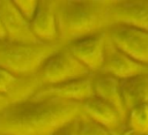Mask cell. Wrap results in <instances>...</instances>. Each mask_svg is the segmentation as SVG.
Returning a JSON list of instances; mask_svg holds the SVG:
<instances>
[{
  "label": "cell",
  "instance_id": "cell-18",
  "mask_svg": "<svg viewBox=\"0 0 148 135\" xmlns=\"http://www.w3.org/2000/svg\"><path fill=\"white\" fill-rule=\"evenodd\" d=\"M13 2L15 5V7L17 8V10L20 12V14L27 21L30 22L36 14V10L38 7V1L30 0V1H13Z\"/></svg>",
  "mask_w": 148,
  "mask_h": 135
},
{
  "label": "cell",
  "instance_id": "cell-11",
  "mask_svg": "<svg viewBox=\"0 0 148 135\" xmlns=\"http://www.w3.org/2000/svg\"><path fill=\"white\" fill-rule=\"evenodd\" d=\"M40 87L36 76L21 77L0 67V95L10 104L30 99Z\"/></svg>",
  "mask_w": 148,
  "mask_h": 135
},
{
  "label": "cell",
  "instance_id": "cell-22",
  "mask_svg": "<svg viewBox=\"0 0 148 135\" xmlns=\"http://www.w3.org/2000/svg\"><path fill=\"white\" fill-rule=\"evenodd\" d=\"M6 36H5V30H3V25H2V21L0 17V40H5Z\"/></svg>",
  "mask_w": 148,
  "mask_h": 135
},
{
  "label": "cell",
  "instance_id": "cell-2",
  "mask_svg": "<svg viewBox=\"0 0 148 135\" xmlns=\"http://www.w3.org/2000/svg\"><path fill=\"white\" fill-rule=\"evenodd\" d=\"M58 35L61 46L112 27L109 18L110 1L53 0Z\"/></svg>",
  "mask_w": 148,
  "mask_h": 135
},
{
  "label": "cell",
  "instance_id": "cell-1",
  "mask_svg": "<svg viewBox=\"0 0 148 135\" xmlns=\"http://www.w3.org/2000/svg\"><path fill=\"white\" fill-rule=\"evenodd\" d=\"M81 103L57 98L27 99L0 111V133L8 135H52L81 115Z\"/></svg>",
  "mask_w": 148,
  "mask_h": 135
},
{
  "label": "cell",
  "instance_id": "cell-15",
  "mask_svg": "<svg viewBox=\"0 0 148 135\" xmlns=\"http://www.w3.org/2000/svg\"><path fill=\"white\" fill-rule=\"evenodd\" d=\"M120 90L127 111L139 104H148V73L120 81Z\"/></svg>",
  "mask_w": 148,
  "mask_h": 135
},
{
  "label": "cell",
  "instance_id": "cell-6",
  "mask_svg": "<svg viewBox=\"0 0 148 135\" xmlns=\"http://www.w3.org/2000/svg\"><path fill=\"white\" fill-rule=\"evenodd\" d=\"M106 31L76 39L65 47L91 73H99L105 52Z\"/></svg>",
  "mask_w": 148,
  "mask_h": 135
},
{
  "label": "cell",
  "instance_id": "cell-17",
  "mask_svg": "<svg viewBox=\"0 0 148 135\" xmlns=\"http://www.w3.org/2000/svg\"><path fill=\"white\" fill-rule=\"evenodd\" d=\"M77 135H112L109 129L92 121L88 117L81 115L77 118Z\"/></svg>",
  "mask_w": 148,
  "mask_h": 135
},
{
  "label": "cell",
  "instance_id": "cell-8",
  "mask_svg": "<svg viewBox=\"0 0 148 135\" xmlns=\"http://www.w3.org/2000/svg\"><path fill=\"white\" fill-rule=\"evenodd\" d=\"M109 18L112 25H127L148 31V1L111 0Z\"/></svg>",
  "mask_w": 148,
  "mask_h": 135
},
{
  "label": "cell",
  "instance_id": "cell-12",
  "mask_svg": "<svg viewBox=\"0 0 148 135\" xmlns=\"http://www.w3.org/2000/svg\"><path fill=\"white\" fill-rule=\"evenodd\" d=\"M30 27L34 36L37 38L38 42L47 44L59 43L53 0L38 1V7L35 16L30 21Z\"/></svg>",
  "mask_w": 148,
  "mask_h": 135
},
{
  "label": "cell",
  "instance_id": "cell-16",
  "mask_svg": "<svg viewBox=\"0 0 148 135\" xmlns=\"http://www.w3.org/2000/svg\"><path fill=\"white\" fill-rule=\"evenodd\" d=\"M125 127L133 134L148 135V104H139L130 108Z\"/></svg>",
  "mask_w": 148,
  "mask_h": 135
},
{
  "label": "cell",
  "instance_id": "cell-13",
  "mask_svg": "<svg viewBox=\"0 0 148 135\" xmlns=\"http://www.w3.org/2000/svg\"><path fill=\"white\" fill-rule=\"evenodd\" d=\"M82 114L109 129L111 133H117L125 128V121L118 111L110 104L92 96L81 103Z\"/></svg>",
  "mask_w": 148,
  "mask_h": 135
},
{
  "label": "cell",
  "instance_id": "cell-5",
  "mask_svg": "<svg viewBox=\"0 0 148 135\" xmlns=\"http://www.w3.org/2000/svg\"><path fill=\"white\" fill-rule=\"evenodd\" d=\"M106 35L113 45L136 62L148 66V31L127 25H112Z\"/></svg>",
  "mask_w": 148,
  "mask_h": 135
},
{
  "label": "cell",
  "instance_id": "cell-23",
  "mask_svg": "<svg viewBox=\"0 0 148 135\" xmlns=\"http://www.w3.org/2000/svg\"><path fill=\"white\" fill-rule=\"evenodd\" d=\"M0 135H8V134H2V133H0Z\"/></svg>",
  "mask_w": 148,
  "mask_h": 135
},
{
  "label": "cell",
  "instance_id": "cell-3",
  "mask_svg": "<svg viewBox=\"0 0 148 135\" xmlns=\"http://www.w3.org/2000/svg\"><path fill=\"white\" fill-rule=\"evenodd\" d=\"M62 47L59 43H13L0 40V67L21 77L36 76L44 61Z\"/></svg>",
  "mask_w": 148,
  "mask_h": 135
},
{
  "label": "cell",
  "instance_id": "cell-10",
  "mask_svg": "<svg viewBox=\"0 0 148 135\" xmlns=\"http://www.w3.org/2000/svg\"><path fill=\"white\" fill-rule=\"evenodd\" d=\"M0 17L2 21L6 40L13 43H37L30 22L17 10L13 1L0 0Z\"/></svg>",
  "mask_w": 148,
  "mask_h": 135
},
{
  "label": "cell",
  "instance_id": "cell-4",
  "mask_svg": "<svg viewBox=\"0 0 148 135\" xmlns=\"http://www.w3.org/2000/svg\"><path fill=\"white\" fill-rule=\"evenodd\" d=\"M89 75H91V73L62 46L44 61L36 77L43 87L68 82Z\"/></svg>",
  "mask_w": 148,
  "mask_h": 135
},
{
  "label": "cell",
  "instance_id": "cell-9",
  "mask_svg": "<svg viewBox=\"0 0 148 135\" xmlns=\"http://www.w3.org/2000/svg\"><path fill=\"white\" fill-rule=\"evenodd\" d=\"M94 96L92 92V82L91 75L59 84L53 85H43L40 87L32 99H45V98H57L62 100L82 103L86 99Z\"/></svg>",
  "mask_w": 148,
  "mask_h": 135
},
{
  "label": "cell",
  "instance_id": "cell-19",
  "mask_svg": "<svg viewBox=\"0 0 148 135\" xmlns=\"http://www.w3.org/2000/svg\"><path fill=\"white\" fill-rule=\"evenodd\" d=\"M77 118L71 120L69 122L58 128L52 135H77Z\"/></svg>",
  "mask_w": 148,
  "mask_h": 135
},
{
  "label": "cell",
  "instance_id": "cell-21",
  "mask_svg": "<svg viewBox=\"0 0 148 135\" xmlns=\"http://www.w3.org/2000/svg\"><path fill=\"white\" fill-rule=\"evenodd\" d=\"M112 135H136V134H133V133H131L130 130H127L126 129V127L125 128H123L121 130H119V132H117V133H111Z\"/></svg>",
  "mask_w": 148,
  "mask_h": 135
},
{
  "label": "cell",
  "instance_id": "cell-20",
  "mask_svg": "<svg viewBox=\"0 0 148 135\" xmlns=\"http://www.w3.org/2000/svg\"><path fill=\"white\" fill-rule=\"evenodd\" d=\"M9 104H10V102H9L6 97H3V96L0 95V111H1L2 108H5L7 105H9Z\"/></svg>",
  "mask_w": 148,
  "mask_h": 135
},
{
  "label": "cell",
  "instance_id": "cell-7",
  "mask_svg": "<svg viewBox=\"0 0 148 135\" xmlns=\"http://www.w3.org/2000/svg\"><path fill=\"white\" fill-rule=\"evenodd\" d=\"M99 73L111 75L119 81L148 73V66L141 65L118 50L106 35L104 60Z\"/></svg>",
  "mask_w": 148,
  "mask_h": 135
},
{
  "label": "cell",
  "instance_id": "cell-14",
  "mask_svg": "<svg viewBox=\"0 0 148 135\" xmlns=\"http://www.w3.org/2000/svg\"><path fill=\"white\" fill-rule=\"evenodd\" d=\"M91 82H92L94 96L113 106L118 111L123 120L126 122L127 108L123 99V95L120 90V81L111 75L96 73V74H91Z\"/></svg>",
  "mask_w": 148,
  "mask_h": 135
}]
</instances>
